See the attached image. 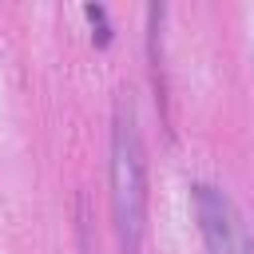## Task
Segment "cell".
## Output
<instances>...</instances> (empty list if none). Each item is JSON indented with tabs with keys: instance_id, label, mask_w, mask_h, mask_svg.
<instances>
[{
	"instance_id": "obj_2",
	"label": "cell",
	"mask_w": 254,
	"mask_h": 254,
	"mask_svg": "<svg viewBox=\"0 0 254 254\" xmlns=\"http://www.w3.org/2000/svg\"><path fill=\"white\" fill-rule=\"evenodd\" d=\"M194 210H198V226L210 254H254V238L226 190L210 183L194 187Z\"/></svg>"
},
{
	"instance_id": "obj_1",
	"label": "cell",
	"mask_w": 254,
	"mask_h": 254,
	"mask_svg": "<svg viewBox=\"0 0 254 254\" xmlns=\"http://www.w3.org/2000/svg\"><path fill=\"white\" fill-rule=\"evenodd\" d=\"M111 210H115L119 250L139 254L147 226V155H143L139 115L127 91L115 99V119H111Z\"/></svg>"
},
{
	"instance_id": "obj_3",
	"label": "cell",
	"mask_w": 254,
	"mask_h": 254,
	"mask_svg": "<svg viewBox=\"0 0 254 254\" xmlns=\"http://www.w3.org/2000/svg\"><path fill=\"white\" fill-rule=\"evenodd\" d=\"M83 12H87V20H91V24L99 28V44H107V36H111V32H107V24H103V8H95V4H87Z\"/></svg>"
}]
</instances>
